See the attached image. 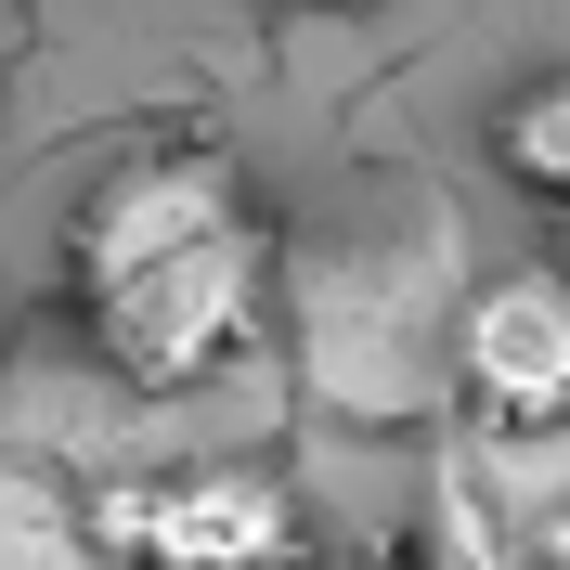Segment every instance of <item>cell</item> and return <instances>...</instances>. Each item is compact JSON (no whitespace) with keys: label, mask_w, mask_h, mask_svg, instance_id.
<instances>
[{"label":"cell","mask_w":570,"mask_h":570,"mask_svg":"<svg viewBox=\"0 0 570 570\" xmlns=\"http://www.w3.org/2000/svg\"><path fill=\"white\" fill-rule=\"evenodd\" d=\"M66 312L105 351V376L142 402L234 376L259 312H273V220L247 208L234 156L156 142V156L91 181L66 220Z\"/></svg>","instance_id":"6da1fadb"},{"label":"cell","mask_w":570,"mask_h":570,"mask_svg":"<svg viewBox=\"0 0 570 570\" xmlns=\"http://www.w3.org/2000/svg\"><path fill=\"white\" fill-rule=\"evenodd\" d=\"M91 544L130 570H298L312 519L259 466H142L91 493Z\"/></svg>","instance_id":"7a4b0ae2"},{"label":"cell","mask_w":570,"mask_h":570,"mask_svg":"<svg viewBox=\"0 0 570 570\" xmlns=\"http://www.w3.org/2000/svg\"><path fill=\"white\" fill-rule=\"evenodd\" d=\"M454 390L480 428L532 441V428H570V273H493L466 285L454 312Z\"/></svg>","instance_id":"3957f363"},{"label":"cell","mask_w":570,"mask_h":570,"mask_svg":"<svg viewBox=\"0 0 570 570\" xmlns=\"http://www.w3.org/2000/svg\"><path fill=\"white\" fill-rule=\"evenodd\" d=\"M493 169L519 181V195H532V208H558L570 195V66H544V78H519V91H505L493 105Z\"/></svg>","instance_id":"277c9868"},{"label":"cell","mask_w":570,"mask_h":570,"mask_svg":"<svg viewBox=\"0 0 570 570\" xmlns=\"http://www.w3.org/2000/svg\"><path fill=\"white\" fill-rule=\"evenodd\" d=\"M312 570H415L402 544H337V558H312Z\"/></svg>","instance_id":"5b68a950"},{"label":"cell","mask_w":570,"mask_h":570,"mask_svg":"<svg viewBox=\"0 0 570 570\" xmlns=\"http://www.w3.org/2000/svg\"><path fill=\"white\" fill-rule=\"evenodd\" d=\"M544 273H570V195L544 208Z\"/></svg>","instance_id":"8992f818"},{"label":"cell","mask_w":570,"mask_h":570,"mask_svg":"<svg viewBox=\"0 0 570 570\" xmlns=\"http://www.w3.org/2000/svg\"><path fill=\"white\" fill-rule=\"evenodd\" d=\"M298 13H363V0H298Z\"/></svg>","instance_id":"52a82bcc"}]
</instances>
